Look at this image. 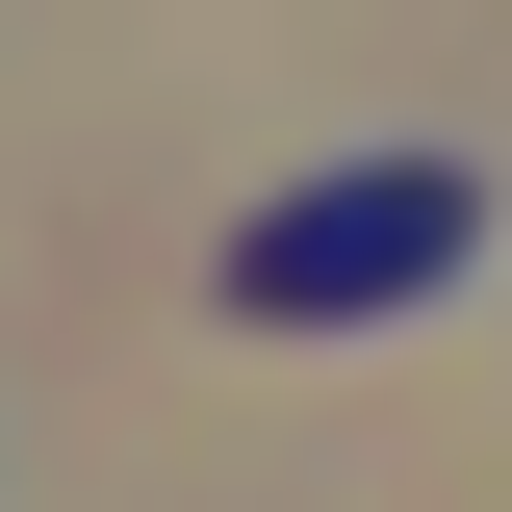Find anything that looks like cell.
<instances>
[{
	"mask_svg": "<svg viewBox=\"0 0 512 512\" xmlns=\"http://www.w3.org/2000/svg\"><path fill=\"white\" fill-rule=\"evenodd\" d=\"M461 256H487V180L461 154H359V180H282L231 231V308L256 333H384V308H436Z\"/></svg>",
	"mask_w": 512,
	"mask_h": 512,
	"instance_id": "cell-1",
	"label": "cell"
}]
</instances>
